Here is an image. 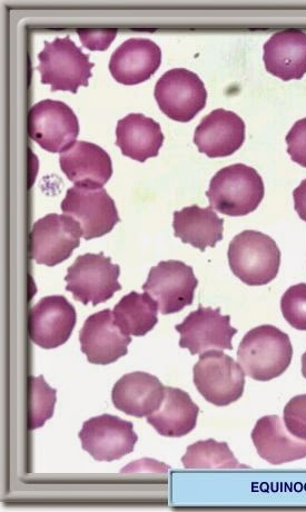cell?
Listing matches in <instances>:
<instances>
[{"instance_id":"1","label":"cell","mask_w":306,"mask_h":512,"mask_svg":"<svg viewBox=\"0 0 306 512\" xmlns=\"http://www.w3.org/2000/svg\"><path fill=\"white\" fill-rule=\"evenodd\" d=\"M293 347L288 334L265 324L245 334L238 360L246 376L255 381H271L289 369Z\"/></svg>"},{"instance_id":"2","label":"cell","mask_w":306,"mask_h":512,"mask_svg":"<svg viewBox=\"0 0 306 512\" xmlns=\"http://www.w3.org/2000/svg\"><path fill=\"white\" fill-rule=\"evenodd\" d=\"M229 264L236 278L251 287H262L278 277L281 251L271 236L246 230L229 246Z\"/></svg>"},{"instance_id":"3","label":"cell","mask_w":306,"mask_h":512,"mask_svg":"<svg viewBox=\"0 0 306 512\" xmlns=\"http://www.w3.org/2000/svg\"><path fill=\"white\" fill-rule=\"evenodd\" d=\"M262 176L248 165L234 164L217 172L206 192L211 208L224 215L244 216L259 208L264 199Z\"/></svg>"},{"instance_id":"4","label":"cell","mask_w":306,"mask_h":512,"mask_svg":"<svg viewBox=\"0 0 306 512\" xmlns=\"http://www.w3.org/2000/svg\"><path fill=\"white\" fill-rule=\"evenodd\" d=\"M38 59L37 71L42 75V83L51 86L53 92L77 93L92 77L94 64L90 55L84 54L69 36L45 42Z\"/></svg>"},{"instance_id":"5","label":"cell","mask_w":306,"mask_h":512,"mask_svg":"<svg viewBox=\"0 0 306 512\" xmlns=\"http://www.w3.org/2000/svg\"><path fill=\"white\" fill-rule=\"evenodd\" d=\"M194 384L202 397L216 407H226L242 398L245 372L220 350L201 354L193 369Z\"/></svg>"},{"instance_id":"6","label":"cell","mask_w":306,"mask_h":512,"mask_svg":"<svg viewBox=\"0 0 306 512\" xmlns=\"http://www.w3.org/2000/svg\"><path fill=\"white\" fill-rule=\"evenodd\" d=\"M120 274V267L103 253L81 255L67 270L66 290L84 305L101 304L122 290V285L118 283Z\"/></svg>"},{"instance_id":"7","label":"cell","mask_w":306,"mask_h":512,"mask_svg":"<svg viewBox=\"0 0 306 512\" xmlns=\"http://www.w3.org/2000/svg\"><path fill=\"white\" fill-rule=\"evenodd\" d=\"M28 133L43 150L63 153L80 135V123L67 104L45 100L35 104L28 113Z\"/></svg>"},{"instance_id":"8","label":"cell","mask_w":306,"mask_h":512,"mask_svg":"<svg viewBox=\"0 0 306 512\" xmlns=\"http://www.w3.org/2000/svg\"><path fill=\"white\" fill-rule=\"evenodd\" d=\"M155 100L171 120L187 123L206 105L207 92L200 76L185 68L165 73L156 83Z\"/></svg>"},{"instance_id":"9","label":"cell","mask_w":306,"mask_h":512,"mask_svg":"<svg viewBox=\"0 0 306 512\" xmlns=\"http://www.w3.org/2000/svg\"><path fill=\"white\" fill-rule=\"evenodd\" d=\"M61 208L65 215L81 225L83 238L87 241L110 233L121 221L114 200L104 189L71 187Z\"/></svg>"},{"instance_id":"10","label":"cell","mask_w":306,"mask_h":512,"mask_svg":"<svg viewBox=\"0 0 306 512\" xmlns=\"http://www.w3.org/2000/svg\"><path fill=\"white\" fill-rule=\"evenodd\" d=\"M199 285L190 265L181 261H163L152 268L143 290L159 304L164 315L179 313L194 301Z\"/></svg>"},{"instance_id":"11","label":"cell","mask_w":306,"mask_h":512,"mask_svg":"<svg viewBox=\"0 0 306 512\" xmlns=\"http://www.w3.org/2000/svg\"><path fill=\"white\" fill-rule=\"evenodd\" d=\"M81 225L71 216L48 214L38 220L31 234V254L38 263L55 267L71 258L81 244Z\"/></svg>"},{"instance_id":"12","label":"cell","mask_w":306,"mask_h":512,"mask_svg":"<svg viewBox=\"0 0 306 512\" xmlns=\"http://www.w3.org/2000/svg\"><path fill=\"white\" fill-rule=\"evenodd\" d=\"M175 330L181 334L180 347L190 350L192 356L211 350H233L232 340L238 333L231 326L230 315L202 305L177 324Z\"/></svg>"},{"instance_id":"13","label":"cell","mask_w":306,"mask_h":512,"mask_svg":"<svg viewBox=\"0 0 306 512\" xmlns=\"http://www.w3.org/2000/svg\"><path fill=\"white\" fill-rule=\"evenodd\" d=\"M78 437L83 449L96 461L107 462L131 454L138 441L133 423L112 415L87 420Z\"/></svg>"},{"instance_id":"14","label":"cell","mask_w":306,"mask_h":512,"mask_svg":"<svg viewBox=\"0 0 306 512\" xmlns=\"http://www.w3.org/2000/svg\"><path fill=\"white\" fill-rule=\"evenodd\" d=\"M76 310L63 295L39 301L29 315V337L43 349L63 346L76 326Z\"/></svg>"},{"instance_id":"15","label":"cell","mask_w":306,"mask_h":512,"mask_svg":"<svg viewBox=\"0 0 306 512\" xmlns=\"http://www.w3.org/2000/svg\"><path fill=\"white\" fill-rule=\"evenodd\" d=\"M80 342L88 362L107 366L126 356L132 337L117 326L111 310H103L85 321Z\"/></svg>"},{"instance_id":"16","label":"cell","mask_w":306,"mask_h":512,"mask_svg":"<svg viewBox=\"0 0 306 512\" xmlns=\"http://www.w3.org/2000/svg\"><path fill=\"white\" fill-rule=\"evenodd\" d=\"M244 141V121L238 114L223 108L205 116L194 134V143L200 153L210 159L233 155L241 149Z\"/></svg>"},{"instance_id":"17","label":"cell","mask_w":306,"mask_h":512,"mask_svg":"<svg viewBox=\"0 0 306 512\" xmlns=\"http://www.w3.org/2000/svg\"><path fill=\"white\" fill-rule=\"evenodd\" d=\"M162 64V51L159 45L147 38H131L113 53L110 72L115 81L127 85H137L150 80Z\"/></svg>"},{"instance_id":"18","label":"cell","mask_w":306,"mask_h":512,"mask_svg":"<svg viewBox=\"0 0 306 512\" xmlns=\"http://www.w3.org/2000/svg\"><path fill=\"white\" fill-rule=\"evenodd\" d=\"M62 171L75 186L103 189L111 180L113 164L111 156L98 146L88 142H76L59 157Z\"/></svg>"},{"instance_id":"19","label":"cell","mask_w":306,"mask_h":512,"mask_svg":"<svg viewBox=\"0 0 306 512\" xmlns=\"http://www.w3.org/2000/svg\"><path fill=\"white\" fill-rule=\"evenodd\" d=\"M164 396L162 382L146 372L125 374L112 391L115 408L136 418L151 416L162 406Z\"/></svg>"},{"instance_id":"20","label":"cell","mask_w":306,"mask_h":512,"mask_svg":"<svg viewBox=\"0 0 306 512\" xmlns=\"http://www.w3.org/2000/svg\"><path fill=\"white\" fill-rule=\"evenodd\" d=\"M266 71L282 81L301 80L306 74V33L286 29L275 33L264 45Z\"/></svg>"},{"instance_id":"21","label":"cell","mask_w":306,"mask_h":512,"mask_svg":"<svg viewBox=\"0 0 306 512\" xmlns=\"http://www.w3.org/2000/svg\"><path fill=\"white\" fill-rule=\"evenodd\" d=\"M252 440L259 456L271 465L280 466L306 458V440L291 435L278 416H266L256 422Z\"/></svg>"},{"instance_id":"22","label":"cell","mask_w":306,"mask_h":512,"mask_svg":"<svg viewBox=\"0 0 306 512\" xmlns=\"http://www.w3.org/2000/svg\"><path fill=\"white\" fill-rule=\"evenodd\" d=\"M164 143L161 125L143 114H128L118 121L116 145L122 154L137 162L159 155Z\"/></svg>"},{"instance_id":"23","label":"cell","mask_w":306,"mask_h":512,"mask_svg":"<svg viewBox=\"0 0 306 512\" xmlns=\"http://www.w3.org/2000/svg\"><path fill=\"white\" fill-rule=\"evenodd\" d=\"M200 408L184 390L165 387L162 406L147 422L163 437L181 438L189 435L199 419Z\"/></svg>"},{"instance_id":"24","label":"cell","mask_w":306,"mask_h":512,"mask_svg":"<svg viewBox=\"0 0 306 512\" xmlns=\"http://www.w3.org/2000/svg\"><path fill=\"white\" fill-rule=\"evenodd\" d=\"M173 228L176 238L204 252L223 240L224 220L211 206L202 209L192 205L174 212Z\"/></svg>"},{"instance_id":"25","label":"cell","mask_w":306,"mask_h":512,"mask_svg":"<svg viewBox=\"0 0 306 512\" xmlns=\"http://www.w3.org/2000/svg\"><path fill=\"white\" fill-rule=\"evenodd\" d=\"M159 311V304L151 295L131 292L115 305L113 314L117 326L127 336L144 337L159 322Z\"/></svg>"},{"instance_id":"26","label":"cell","mask_w":306,"mask_h":512,"mask_svg":"<svg viewBox=\"0 0 306 512\" xmlns=\"http://www.w3.org/2000/svg\"><path fill=\"white\" fill-rule=\"evenodd\" d=\"M186 469H250L240 464L226 442L214 439L193 443L182 458Z\"/></svg>"},{"instance_id":"27","label":"cell","mask_w":306,"mask_h":512,"mask_svg":"<svg viewBox=\"0 0 306 512\" xmlns=\"http://www.w3.org/2000/svg\"><path fill=\"white\" fill-rule=\"evenodd\" d=\"M56 401V390L43 376L29 378V430L42 428L53 417Z\"/></svg>"},{"instance_id":"28","label":"cell","mask_w":306,"mask_h":512,"mask_svg":"<svg viewBox=\"0 0 306 512\" xmlns=\"http://www.w3.org/2000/svg\"><path fill=\"white\" fill-rule=\"evenodd\" d=\"M281 310L292 328L306 331V283L293 285L283 294Z\"/></svg>"},{"instance_id":"29","label":"cell","mask_w":306,"mask_h":512,"mask_svg":"<svg viewBox=\"0 0 306 512\" xmlns=\"http://www.w3.org/2000/svg\"><path fill=\"white\" fill-rule=\"evenodd\" d=\"M284 423L291 435L306 440V395L294 397L285 406Z\"/></svg>"},{"instance_id":"30","label":"cell","mask_w":306,"mask_h":512,"mask_svg":"<svg viewBox=\"0 0 306 512\" xmlns=\"http://www.w3.org/2000/svg\"><path fill=\"white\" fill-rule=\"evenodd\" d=\"M286 144L292 161L306 167V117L293 125L286 135Z\"/></svg>"},{"instance_id":"31","label":"cell","mask_w":306,"mask_h":512,"mask_svg":"<svg viewBox=\"0 0 306 512\" xmlns=\"http://www.w3.org/2000/svg\"><path fill=\"white\" fill-rule=\"evenodd\" d=\"M82 44L91 51H106L113 43L117 29H78Z\"/></svg>"},{"instance_id":"32","label":"cell","mask_w":306,"mask_h":512,"mask_svg":"<svg viewBox=\"0 0 306 512\" xmlns=\"http://www.w3.org/2000/svg\"><path fill=\"white\" fill-rule=\"evenodd\" d=\"M294 208L301 220L306 222V180L296 187L293 192Z\"/></svg>"},{"instance_id":"33","label":"cell","mask_w":306,"mask_h":512,"mask_svg":"<svg viewBox=\"0 0 306 512\" xmlns=\"http://www.w3.org/2000/svg\"><path fill=\"white\" fill-rule=\"evenodd\" d=\"M302 374L303 377L306 379V352L302 356Z\"/></svg>"}]
</instances>
